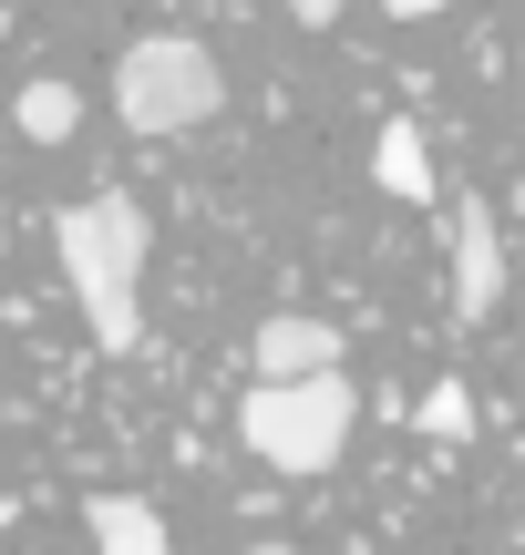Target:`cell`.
Segmentation results:
<instances>
[{
  "label": "cell",
  "instance_id": "1",
  "mask_svg": "<svg viewBox=\"0 0 525 555\" xmlns=\"http://www.w3.org/2000/svg\"><path fill=\"white\" fill-rule=\"evenodd\" d=\"M62 278H73V309H82V330H93V350H135L144 339V206L135 196H82V206H62Z\"/></svg>",
  "mask_w": 525,
  "mask_h": 555
},
{
  "label": "cell",
  "instance_id": "2",
  "mask_svg": "<svg viewBox=\"0 0 525 555\" xmlns=\"http://www.w3.org/2000/svg\"><path fill=\"white\" fill-rule=\"evenodd\" d=\"M350 422H361V391L341 380V360L279 371V380H258V391L238 401V442L258 463H279V474H330L341 442H350Z\"/></svg>",
  "mask_w": 525,
  "mask_h": 555
},
{
  "label": "cell",
  "instance_id": "3",
  "mask_svg": "<svg viewBox=\"0 0 525 555\" xmlns=\"http://www.w3.org/2000/svg\"><path fill=\"white\" fill-rule=\"evenodd\" d=\"M217 103H227V73H217V52H206L196 31H144V41H124V62H114V114L135 124V134H196Z\"/></svg>",
  "mask_w": 525,
  "mask_h": 555
},
{
  "label": "cell",
  "instance_id": "4",
  "mask_svg": "<svg viewBox=\"0 0 525 555\" xmlns=\"http://www.w3.org/2000/svg\"><path fill=\"white\" fill-rule=\"evenodd\" d=\"M505 298V247H495V206L464 196L453 206V330H485Z\"/></svg>",
  "mask_w": 525,
  "mask_h": 555
},
{
  "label": "cell",
  "instance_id": "5",
  "mask_svg": "<svg viewBox=\"0 0 525 555\" xmlns=\"http://www.w3.org/2000/svg\"><path fill=\"white\" fill-rule=\"evenodd\" d=\"M320 360H341V330H330V319H299V309L258 319V380H279V371H320Z\"/></svg>",
  "mask_w": 525,
  "mask_h": 555
},
{
  "label": "cell",
  "instance_id": "6",
  "mask_svg": "<svg viewBox=\"0 0 525 555\" xmlns=\"http://www.w3.org/2000/svg\"><path fill=\"white\" fill-rule=\"evenodd\" d=\"M371 185H382L392 206H433V155H423V134H412V114L382 124V144H371Z\"/></svg>",
  "mask_w": 525,
  "mask_h": 555
},
{
  "label": "cell",
  "instance_id": "7",
  "mask_svg": "<svg viewBox=\"0 0 525 555\" xmlns=\"http://www.w3.org/2000/svg\"><path fill=\"white\" fill-rule=\"evenodd\" d=\"M11 124H21L31 144H62V134L82 124V93H73V82H52V73H41V82H21V93H11Z\"/></svg>",
  "mask_w": 525,
  "mask_h": 555
},
{
  "label": "cell",
  "instance_id": "8",
  "mask_svg": "<svg viewBox=\"0 0 525 555\" xmlns=\"http://www.w3.org/2000/svg\"><path fill=\"white\" fill-rule=\"evenodd\" d=\"M82 525H93V545H124V555H165V515H155V504H135V494H103Z\"/></svg>",
  "mask_w": 525,
  "mask_h": 555
},
{
  "label": "cell",
  "instance_id": "9",
  "mask_svg": "<svg viewBox=\"0 0 525 555\" xmlns=\"http://www.w3.org/2000/svg\"><path fill=\"white\" fill-rule=\"evenodd\" d=\"M412 422H423L433 442H464L474 433V391H464V380H433V391L412 401Z\"/></svg>",
  "mask_w": 525,
  "mask_h": 555
},
{
  "label": "cell",
  "instance_id": "10",
  "mask_svg": "<svg viewBox=\"0 0 525 555\" xmlns=\"http://www.w3.org/2000/svg\"><path fill=\"white\" fill-rule=\"evenodd\" d=\"M289 21H299V31H330V21H341V0H289Z\"/></svg>",
  "mask_w": 525,
  "mask_h": 555
},
{
  "label": "cell",
  "instance_id": "11",
  "mask_svg": "<svg viewBox=\"0 0 525 555\" xmlns=\"http://www.w3.org/2000/svg\"><path fill=\"white\" fill-rule=\"evenodd\" d=\"M382 11H392V21H433L444 0H382Z\"/></svg>",
  "mask_w": 525,
  "mask_h": 555
},
{
  "label": "cell",
  "instance_id": "12",
  "mask_svg": "<svg viewBox=\"0 0 525 555\" xmlns=\"http://www.w3.org/2000/svg\"><path fill=\"white\" fill-rule=\"evenodd\" d=\"M0 237H11V206H0Z\"/></svg>",
  "mask_w": 525,
  "mask_h": 555
}]
</instances>
